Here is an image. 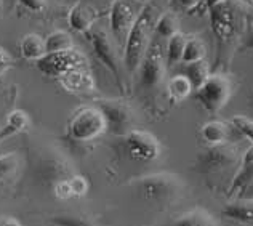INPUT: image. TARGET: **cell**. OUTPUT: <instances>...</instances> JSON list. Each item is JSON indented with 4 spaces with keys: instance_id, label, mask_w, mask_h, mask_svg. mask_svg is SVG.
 I'll return each mask as SVG.
<instances>
[{
    "instance_id": "6da1fadb",
    "label": "cell",
    "mask_w": 253,
    "mask_h": 226,
    "mask_svg": "<svg viewBox=\"0 0 253 226\" xmlns=\"http://www.w3.org/2000/svg\"><path fill=\"white\" fill-rule=\"evenodd\" d=\"M164 0H148L138 13L124 44V66L130 76H135L146 50L154 36L156 19L161 15Z\"/></svg>"
},
{
    "instance_id": "7a4b0ae2",
    "label": "cell",
    "mask_w": 253,
    "mask_h": 226,
    "mask_svg": "<svg viewBox=\"0 0 253 226\" xmlns=\"http://www.w3.org/2000/svg\"><path fill=\"white\" fill-rule=\"evenodd\" d=\"M241 159L242 154L232 143L207 146V149L197 156L192 170L211 181V186L224 184V191H228L241 165Z\"/></svg>"
},
{
    "instance_id": "3957f363",
    "label": "cell",
    "mask_w": 253,
    "mask_h": 226,
    "mask_svg": "<svg viewBox=\"0 0 253 226\" xmlns=\"http://www.w3.org/2000/svg\"><path fill=\"white\" fill-rule=\"evenodd\" d=\"M207 11L210 16L211 32L218 42L219 61V58L224 55L226 48L232 45L236 39L241 37L247 18H245L244 6L236 0H224V2L211 6Z\"/></svg>"
},
{
    "instance_id": "277c9868",
    "label": "cell",
    "mask_w": 253,
    "mask_h": 226,
    "mask_svg": "<svg viewBox=\"0 0 253 226\" xmlns=\"http://www.w3.org/2000/svg\"><path fill=\"white\" fill-rule=\"evenodd\" d=\"M135 186L143 201L159 209H167L176 204L183 197L186 189L181 178L175 174H167V172L141 177L135 181Z\"/></svg>"
},
{
    "instance_id": "5b68a950",
    "label": "cell",
    "mask_w": 253,
    "mask_h": 226,
    "mask_svg": "<svg viewBox=\"0 0 253 226\" xmlns=\"http://www.w3.org/2000/svg\"><path fill=\"white\" fill-rule=\"evenodd\" d=\"M162 39L152 37V41L146 50L141 59V64L136 71L138 74V89L146 95H157L159 90L165 84V74H167V66H165V55ZM135 74V76H136Z\"/></svg>"
},
{
    "instance_id": "8992f818",
    "label": "cell",
    "mask_w": 253,
    "mask_h": 226,
    "mask_svg": "<svg viewBox=\"0 0 253 226\" xmlns=\"http://www.w3.org/2000/svg\"><path fill=\"white\" fill-rule=\"evenodd\" d=\"M196 101L210 116L218 114L232 96V81L224 72H210L205 82L194 90Z\"/></svg>"
},
{
    "instance_id": "52a82bcc",
    "label": "cell",
    "mask_w": 253,
    "mask_h": 226,
    "mask_svg": "<svg viewBox=\"0 0 253 226\" xmlns=\"http://www.w3.org/2000/svg\"><path fill=\"white\" fill-rule=\"evenodd\" d=\"M106 134V121L96 106L76 109L68 122V136L77 143L95 141Z\"/></svg>"
},
{
    "instance_id": "ba28073f",
    "label": "cell",
    "mask_w": 253,
    "mask_h": 226,
    "mask_svg": "<svg viewBox=\"0 0 253 226\" xmlns=\"http://www.w3.org/2000/svg\"><path fill=\"white\" fill-rule=\"evenodd\" d=\"M36 66L43 76L55 79L63 77L68 72L76 69H90L88 58L85 56V53L77 50L76 46L56 53H45L41 59L36 61Z\"/></svg>"
},
{
    "instance_id": "9c48e42d",
    "label": "cell",
    "mask_w": 253,
    "mask_h": 226,
    "mask_svg": "<svg viewBox=\"0 0 253 226\" xmlns=\"http://www.w3.org/2000/svg\"><path fill=\"white\" fill-rule=\"evenodd\" d=\"M86 39L90 41L93 53H95V56L98 58V61L112 74L119 90L124 91L125 85H124V77H122V71H121V59H119L117 46L114 45V42H112L108 31L104 28L93 26L91 31L86 34Z\"/></svg>"
},
{
    "instance_id": "30bf717a",
    "label": "cell",
    "mask_w": 253,
    "mask_h": 226,
    "mask_svg": "<svg viewBox=\"0 0 253 226\" xmlns=\"http://www.w3.org/2000/svg\"><path fill=\"white\" fill-rule=\"evenodd\" d=\"M96 108L101 111L106 121V132L116 135L125 136L135 124V114L130 104L124 99H96Z\"/></svg>"
},
{
    "instance_id": "8fae6325",
    "label": "cell",
    "mask_w": 253,
    "mask_h": 226,
    "mask_svg": "<svg viewBox=\"0 0 253 226\" xmlns=\"http://www.w3.org/2000/svg\"><path fill=\"white\" fill-rule=\"evenodd\" d=\"M124 138L126 152L136 162H152L162 152L161 141L148 130L131 129Z\"/></svg>"
},
{
    "instance_id": "7c38bea8",
    "label": "cell",
    "mask_w": 253,
    "mask_h": 226,
    "mask_svg": "<svg viewBox=\"0 0 253 226\" xmlns=\"http://www.w3.org/2000/svg\"><path fill=\"white\" fill-rule=\"evenodd\" d=\"M138 13L133 6V0H114L109 10V28L119 46L124 48L125 39L135 21Z\"/></svg>"
},
{
    "instance_id": "4fadbf2b",
    "label": "cell",
    "mask_w": 253,
    "mask_h": 226,
    "mask_svg": "<svg viewBox=\"0 0 253 226\" xmlns=\"http://www.w3.org/2000/svg\"><path fill=\"white\" fill-rule=\"evenodd\" d=\"M226 194L231 199H253V146L242 152L241 165Z\"/></svg>"
},
{
    "instance_id": "5bb4252c",
    "label": "cell",
    "mask_w": 253,
    "mask_h": 226,
    "mask_svg": "<svg viewBox=\"0 0 253 226\" xmlns=\"http://www.w3.org/2000/svg\"><path fill=\"white\" fill-rule=\"evenodd\" d=\"M39 181L43 184H50L53 186L59 180H66L69 178L72 174V170L69 167V164L64 161V159L58 157L55 154H50L46 157H42L41 162H39Z\"/></svg>"
},
{
    "instance_id": "9a60e30c",
    "label": "cell",
    "mask_w": 253,
    "mask_h": 226,
    "mask_svg": "<svg viewBox=\"0 0 253 226\" xmlns=\"http://www.w3.org/2000/svg\"><path fill=\"white\" fill-rule=\"evenodd\" d=\"M95 21H96V13L84 2H77L76 5H72L68 13L69 28L79 32V34L84 36L88 34L93 26H95Z\"/></svg>"
},
{
    "instance_id": "2e32d148",
    "label": "cell",
    "mask_w": 253,
    "mask_h": 226,
    "mask_svg": "<svg viewBox=\"0 0 253 226\" xmlns=\"http://www.w3.org/2000/svg\"><path fill=\"white\" fill-rule=\"evenodd\" d=\"M221 215L229 222L253 226V199H232L223 207Z\"/></svg>"
},
{
    "instance_id": "e0dca14e",
    "label": "cell",
    "mask_w": 253,
    "mask_h": 226,
    "mask_svg": "<svg viewBox=\"0 0 253 226\" xmlns=\"http://www.w3.org/2000/svg\"><path fill=\"white\" fill-rule=\"evenodd\" d=\"M234 130L228 122L210 121L201 127V138L207 146H219L224 143H231Z\"/></svg>"
},
{
    "instance_id": "ac0fdd59",
    "label": "cell",
    "mask_w": 253,
    "mask_h": 226,
    "mask_svg": "<svg viewBox=\"0 0 253 226\" xmlns=\"http://www.w3.org/2000/svg\"><path fill=\"white\" fill-rule=\"evenodd\" d=\"M58 81L63 85V89L71 93H90L95 90V81L90 74V69L71 71L66 76L59 77Z\"/></svg>"
},
{
    "instance_id": "d6986e66",
    "label": "cell",
    "mask_w": 253,
    "mask_h": 226,
    "mask_svg": "<svg viewBox=\"0 0 253 226\" xmlns=\"http://www.w3.org/2000/svg\"><path fill=\"white\" fill-rule=\"evenodd\" d=\"M31 125L29 116L24 111H11L8 116L5 117V121L0 125V143H3L5 139H10L21 132L28 130Z\"/></svg>"
},
{
    "instance_id": "ffe728a7",
    "label": "cell",
    "mask_w": 253,
    "mask_h": 226,
    "mask_svg": "<svg viewBox=\"0 0 253 226\" xmlns=\"http://www.w3.org/2000/svg\"><path fill=\"white\" fill-rule=\"evenodd\" d=\"M165 226H218V223L209 210L202 207H194L178 215L176 218H173Z\"/></svg>"
},
{
    "instance_id": "44dd1931",
    "label": "cell",
    "mask_w": 253,
    "mask_h": 226,
    "mask_svg": "<svg viewBox=\"0 0 253 226\" xmlns=\"http://www.w3.org/2000/svg\"><path fill=\"white\" fill-rule=\"evenodd\" d=\"M192 91H194V89H192L191 82L183 74H175L173 77H170L167 81V85H165L167 98H169V101H171L173 104H178V103L184 101Z\"/></svg>"
},
{
    "instance_id": "7402d4cb",
    "label": "cell",
    "mask_w": 253,
    "mask_h": 226,
    "mask_svg": "<svg viewBox=\"0 0 253 226\" xmlns=\"http://www.w3.org/2000/svg\"><path fill=\"white\" fill-rule=\"evenodd\" d=\"M184 44H186V36L183 32H176V34H173L171 37L167 39V44H165V50H164L167 71L175 68L178 64H181Z\"/></svg>"
},
{
    "instance_id": "603a6c76",
    "label": "cell",
    "mask_w": 253,
    "mask_h": 226,
    "mask_svg": "<svg viewBox=\"0 0 253 226\" xmlns=\"http://www.w3.org/2000/svg\"><path fill=\"white\" fill-rule=\"evenodd\" d=\"M181 72L188 81L191 82L192 89H199L205 82V79L210 76V64L207 63V59H199V61L192 63H184L181 64Z\"/></svg>"
},
{
    "instance_id": "cb8c5ba5",
    "label": "cell",
    "mask_w": 253,
    "mask_h": 226,
    "mask_svg": "<svg viewBox=\"0 0 253 226\" xmlns=\"http://www.w3.org/2000/svg\"><path fill=\"white\" fill-rule=\"evenodd\" d=\"M19 51L21 56L28 61H37L45 55V45L43 39L39 34H28L21 39L19 42Z\"/></svg>"
},
{
    "instance_id": "d4e9b609",
    "label": "cell",
    "mask_w": 253,
    "mask_h": 226,
    "mask_svg": "<svg viewBox=\"0 0 253 226\" xmlns=\"http://www.w3.org/2000/svg\"><path fill=\"white\" fill-rule=\"evenodd\" d=\"M179 32V21L176 15L173 11H162L159 18L156 19L154 24V36L157 39H164L167 41L169 37H171L173 34Z\"/></svg>"
},
{
    "instance_id": "484cf974",
    "label": "cell",
    "mask_w": 253,
    "mask_h": 226,
    "mask_svg": "<svg viewBox=\"0 0 253 226\" xmlns=\"http://www.w3.org/2000/svg\"><path fill=\"white\" fill-rule=\"evenodd\" d=\"M205 55H207V48H205V44L202 39L197 36H186L181 64L205 59Z\"/></svg>"
},
{
    "instance_id": "4316f807",
    "label": "cell",
    "mask_w": 253,
    "mask_h": 226,
    "mask_svg": "<svg viewBox=\"0 0 253 226\" xmlns=\"http://www.w3.org/2000/svg\"><path fill=\"white\" fill-rule=\"evenodd\" d=\"M43 45H45V53H56L76 46L72 37L64 31H53L51 34H48L43 39Z\"/></svg>"
},
{
    "instance_id": "83f0119b",
    "label": "cell",
    "mask_w": 253,
    "mask_h": 226,
    "mask_svg": "<svg viewBox=\"0 0 253 226\" xmlns=\"http://www.w3.org/2000/svg\"><path fill=\"white\" fill-rule=\"evenodd\" d=\"M229 125L234 130V134L239 135L241 138L249 139L250 144L253 146V121L247 116H242V114H237L231 119Z\"/></svg>"
},
{
    "instance_id": "f1b7e54d",
    "label": "cell",
    "mask_w": 253,
    "mask_h": 226,
    "mask_svg": "<svg viewBox=\"0 0 253 226\" xmlns=\"http://www.w3.org/2000/svg\"><path fill=\"white\" fill-rule=\"evenodd\" d=\"M19 165V156L16 152H6L0 156V181L6 180L10 175L16 172Z\"/></svg>"
},
{
    "instance_id": "f546056e",
    "label": "cell",
    "mask_w": 253,
    "mask_h": 226,
    "mask_svg": "<svg viewBox=\"0 0 253 226\" xmlns=\"http://www.w3.org/2000/svg\"><path fill=\"white\" fill-rule=\"evenodd\" d=\"M51 223L55 226H95L82 215H58L51 218Z\"/></svg>"
},
{
    "instance_id": "4dcf8cb0",
    "label": "cell",
    "mask_w": 253,
    "mask_h": 226,
    "mask_svg": "<svg viewBox=\"0 0 253 226\" xmlns=\"http://www.w3.org/2000/svg\"><path fill=\"white\" fill-rule=\"evenodd\" d=\"M239 50L253 51V19H247L244 26V31L239 37Z\"/></svg>"
},
{
    "instance_id": "1f68e13d",
    "label": "cell",
    "mask_w": 253,
    "mask_h": 226,
    "mask_svg": "<svg viewBox=\"0 0 253 226\" xmlns=\"http://www.w3.org/2000/svg\"><path fill=\"white\" fill-rule=\"evenodd\" d=\"M69 184H71V189H72L74 197H84L86 192H88V188H90L86 178L82 175H76V174L69 177Z\"/></svg>"
},
{
    "instance_id": "d6a6232c",
    "label": "cell",
    "mask_w": 253,
    "mask_h": 226,
    "mask_svg": "<svg viewBox=\"0 0 253 226\" xmlns=\"http://www.w3.org/2000/svg\"><path fill=\"white\" fill-rule=\"evenodd\" d=\"M51 191H53V194H55V197L59 199V201H69V199H74V194H72V189L69 184V178L56 181L51 186Z\"/></svg>"
},
{
    "instance_id": "836d02e7",
    "label": "cell",
    "mask_w": 253,
    "mask_h": 226,
    "mask_svg": "<svg viewBox=\"0 0 253 226\" xmlns=\"http://www.w3.org/2000/svg\"><path fill=\"white\" fill-rule=\"evenodd\" d=\"M26 10L31 13H43L46 10V2L45 0H18Z\"/></svg>"
},
{
    "instance_id": "e575fe53",
    "label": "cell",
    "mask_w": 253,
    "mask_h": 226,
    "mask_svg": "<svg viewBox=\"0 0 253 226\" xmlns=\"http://www.w3.org/2000/svg\"><path fill=\"white\" fill-rule=\"evenodd\" d=\"M13 68V58L11 55L6 50H3L2 46H0V77H2L3 74L8 69Z\"/></svg>"
},
{
    "instance_id": "d590c367",
    "label": "cell",
    "mask_w": 253,
    "mask_h": 226,
    "mask_svg": "<svg viewBox=\"0 0 253 226\" xmlns=\"http://www.w3.org/2000/svg\"><path fill=\"white\" fill-rule=\"evenodd\" d=\"M178 6H181L183 10H186V11H189V13H192V11H196L197 8H201V5L204 3L202 0H173Z\"/></svg>"
},
{
    "instance_id": "8d00e7d4",
    "label": "cell",
    "mask_w": 253,
    "mask_h": 226,
    "mask_svg": "<svg viewBox=\"0 0 253 226\" xmlns=\"http://www.w3.org/2000/svg\"><path fill=\"white\" fill-rule=\"evenodd\" d=\"M0 226H23V225L13 217H2L0 218Z\"/></svg>"
},
{
    "instance_id": "74e56055",
    "label": "cell",
    "mask_w": 253,
    "mask_h": 226,
    "mask_svg": "<svg viewBox=\"0 0 253 226\" xmlns=\"http://www.w3.org/2000/svg\"><path fill=\"white\" fill-rule=\"evenodd\" d=\"M202 2L205 3V6H207V10H209V8H211V6H215L218 3L224 2V0H202Z\"/></svg>"
},
{
    "instance_id": "f35d334b",
    "label": "cell",
    "mask_w": 253,
    "mask_h": 226,
    "mask_svg": "<svg viewBox=\"0 0 253 226\" xmlns=\"http://www.w3.org/2000/svg\"><path fill=\"white\" fill-rule=\"evenodd\" d=\"M2 10H3V5H2V0H0V16H2Z\"/></svg>"
},
{
    "instance_id": "ab89813d",
    "label": "cell",
    "mask_w": 253,
    "mask_h": 226,
    "mask_svg": "<svg viewBox=\"0 0 253 226\" xmlns=\"http://www.w3.org/2000/svg\"><path fill=\"white\" fill-rule=\"evenodd\" d=\"M133 2H146V0H133Z\"/></svg>"
},
{
    "instance_id": "60d3db41",
    "label": "cell",
    "mask_w": 253,
    "mask_h": 226,
    "mask_svg": "<svg viewBox=\"0 0 253 226\" xmlns=\"http://www.w3.org/2000/svg\"><path fill=\"white\" fill-rule=\"evenodd\" d=\"M252 106H253V95H252Z\"/></svg>"
},
{
    "instance_id": "b9f144b4",
    "label": "cell",
    "mask_w": 253,
    "mask_h": 226,
    "mask_svg": "<svg viewBox=\"0 0 253 226\" xmlns=\"http://www.w3.org/2000/svg\"><path fill=\"white\" fill-rule=\"evenodd\" d=\"M250 2H252V3H253V0H250Z\"/></svg>"
}]
</instances>
